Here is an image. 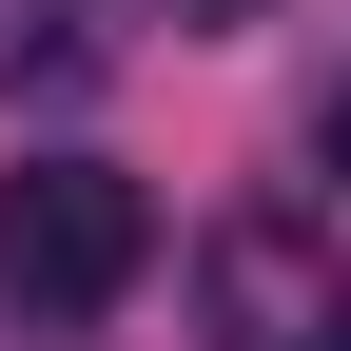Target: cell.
<instances>
[{
	"mask_svg": "<svg viewBox=\"0 0 351 351\" xmlns=\"http://www.w3.org/2000/svg\"><path fill=\"white\" fill-rule=\"evenodd\" d=\"M156 274V195L117 156H20L0 176V293L20 313H117Z\"/></svg>",
	"mask_w": 351,
	"mask_h": 351,
	"instance_id": "6da1fadb",
	"label": "cell"
},
{
	"mask_svg": "<svg viewBox=\"0 0 351 351\" xmlns=\"http://www.w3.org/2000/svg\"><path fill=\"white\" fill-rule=\"evenodd\" d=\"M195 313H215V351H351V274L313 215H215Z\"/></svg>",
	"mask_w": 351,
	"mask_h": 351,
	"instance_id": "7a4b0ae2",
	"label": "cell"
},
{
	"mask_svg": "<svg viewBox=\"0 0 351 351\" xmlns=\"http://www.w3.org/2000/svg\"><path fill=\"white\" fill-rule=\"evenodd\" d=\"M98 39H78V0H0V78H78Z\"/></svg>",
	"mask_w": 351,
	"mask_h": 351,
	"instance_id": "3957f363",
	"label": "cell"
},
{
	"mask_svg": "<svg viewBox=\"0 0 351 351\" xmlns=\"http://www.w3.org/2000/svg\"><path fill=\"white\" fill-rule=\"evenodd\" d=\"M156 20H176V39H234V20H274V0H156Z\"/></svg>",
	"mask_w": 351,
	"mask_h": 351,
	"instance_id": "277c9868",
	"label": "cell"
},
{
	"mask_svg": "<svg viewBox=\"0 0 351 351\" xmlns=\"http://www.w3.org/2000/svg\"><path fill=\"white\" fill-rule=\"evenodd\" d=\"M313 156H332V176H351V78H332V98H313Z\"/></svg>",
	"mask_w": 351,
	"mask_h": 351,
	"instance_id": "5b68a950",
	"label": "cell"
}]
</instances>
